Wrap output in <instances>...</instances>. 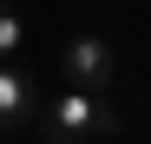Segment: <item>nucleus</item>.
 Segmentation results:
<instances>
[{"mask_svg":"<svg viewBox=\"0 0 151 144\" xmlns=\"http://www.w3.org/2000/svg\"><path fill=\"white\" fill-rule=\"evenodd\" d=\"M112 39H99V33H79V39H66V53H59V79L66 85H79V92H105L112 85Z\"/></svg>","mask_w":151,"mask_h":144,"instance_id":"f03ea898","label":"nucleus"},{"mask_svg":"<svg viewBox=\"0 0 151 144\" xmlns=\"http://www.w3.org/2000/svg\"><path fill=\"white\" fill-rule=\"evenodd\" d=\"M40 85H33V72H20L13 59H0V131H20V125H33L40 118Z\"/></svg>","mask_w":151,"mask_h":144,"instance_id":"7ed1b4c3","label":"nucleus"},{"mask_svg":"<svg viewBox=\"0 0 151 144\" xmlns=\"http://www.w3.org/2000/svg\"><path fill=\"white\" fill-rule=\"evenodd\" d=\"M40 125H46V144H112L118 131V111L105 105V92H79L66 85L40 105Z\"/></svg>","mask_w":151,"mask_h":144,"instance_id":"f257e3e1","label":"nucleus"},{"mask_svg":"<svg viewBox=\"0 0 151 144\" xmlns=\"http://www.w3.org/2000/svg\"><path fill=\"white\" fill-rule=\"evenodd\" d=\"M20 46H27V26H20V13H7V7H0V59H13Z\"/></svg>","mask_w":151,"mask_h":144,"instance_id":"20e7f679","label":"nucleus"}]
</instances>
